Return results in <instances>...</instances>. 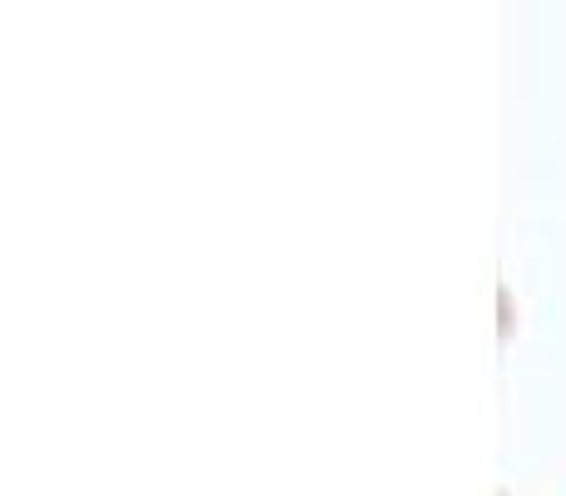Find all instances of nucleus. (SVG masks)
I'll use <instances>...</instances> for the list:
<instances>
[]
</instances>
